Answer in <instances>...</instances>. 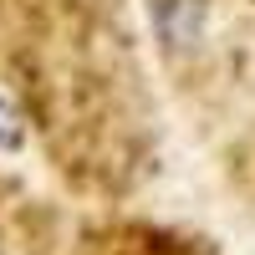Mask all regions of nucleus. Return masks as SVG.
<instances>
[{
	"mask_svg": "<svg viewBox=\"0 0 255 255\" xmlns=\"http://www.w3.org/2000/svg\"><path fill=\"white\" fill-rule=\"evenodd\" d=\"M168 97L133 0H0V255H51L163 168Z\"/></svg>",
	"mask_w": 255,
	"mask_h": 255,
	"instance_id": "nucleus-1",
	"label": "nucleus"
},
{
	"mask_svg": "<svg viewBox=\"0 0 255 255\" xmlns=\"http://www.w3.org/2000/svg\"><path fill=\"white\" fill-rule=\"evenodd\" d=\"M168 113L255 199V0H133Z\"/></svg>",
	"mask_w": 255,
	"mask_h": 255,
	"instance_id": "nucleus-2",
	"label": "nucleus"
}]
</instances>
